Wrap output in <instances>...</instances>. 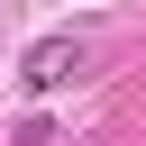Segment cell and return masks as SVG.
<instances>
[{
  "mask_svg": "<svg viewBox=\"0 0 146 146\" xmlns=\"http://www.w3.org/2000/svg\"><path fill=\"white\" fill-rule=\"evenodd\" d=\"M73 73H82V36H46V46H27V64H18L27 91H64Z\"/></svg>",
  "mask_w": 146,
  "mask_h": 146,
  "instance_id": "obj_1",
  "label": "cell"
}]
</instances>
